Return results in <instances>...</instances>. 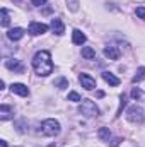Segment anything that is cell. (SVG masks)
<instances>
[{
	"instance_id": "5bb4252c",
	"label": "cell",
	"mask_w": 145,
	"mask_h": 147,
	"mask_svg": "<svg viewBox=\"0 0 145 147\" xmlns=\"http://www.w3.org/2000/svg\"><path fill=\"white\" fill-rule=\"evenodd\" d=\"M103 79L108 82L109 86H113V87H116V86L119 84V79H118L116 75H113L111 72H103Z\"/></svg>"
},
{
	"instance_id": "9c48e42d",
	"label": "cell",
	"mask_w": 145,
	"mask_h": 147,
	"mask_svg": "<svg viewBox=\"0 0 145 147\" xmlns=\"http://www.w3.org/2000/svg\"><path fill=\"white\" fill-rule=\"evenodd\" d=\"M104 55L108 57L109 60H118L119 58V50H118V46H113V45H108L106 48H104Z\"/></svg>"
},
{
	"instance_id": "4fadbf2b",
	"label": "cell",
	"mask_w": 145,
	"mask_h": 147,
	"mask_svg": "<svg viewBox=\"0 0 145 147\" xmlns=\"http://www.w3.org/2000/svg\"><path fill=\"white\" fill-rule=\"evenodd\" d=\"M12 115H14V110L10 106H7V105L0 106V120H9V118H12Z\"/></svg>"
},
{
	"instance_id": "44dd1931",
	"label": "cell",
	"mask_w": 145,
	"mask_h": 147,
	"mask_svg": "<svg viewBox=\"0 0 145 147\" xmlns=\"http://www.w3.org/2000/svg\"><path fill=\"white\" fill-rule=\"evenodd\" d=\"M68 101H75V103H79V101H82V98H80V94L79 92H70L68 94Z\"/></svg>"
},
{
	"instance_id": "ba28073f",
	"label": "cell",
	"mask_w": 145,
	"mask_h": 147,
	"mask_svg": "<svg viewBox=\"0 0 145 147\" xmlns=\"http://www.w3.org/2000/svg\"><path fill=\"white\" fill-rule=\"evenodd\" d=\"M50 28H51V31H53L55 34H58V36H62V34L65 33V26H63L62 19H58V17H53V19H51Z\"/></svg>"
},
{
	"instance_id": "277c9868",
	"label": "cell",
	"mask_w": 145,
	"mask_h": 147,
	"mask_svg": "<svg viewBox=\"0 0 145 147\" xmlns=\"http://www.w3.org/2000/svg\"><path fill=\"white\" fill-rule=\"evenodd\" d=\"M126 118H128L132 123H144V120H145V110L142 108V106L133 105V106H130V108L126 110Z\"/></svg>"
},
{
	"instance_id": "5b68a950",
	"label": "cell",
	"mask_w": 145,
	"mask_h": 147,
	"mask_svg": "<svg viewBox=\"0 0 145 147\" xmlns=\"http://www.w3.org/2000/svg\"><path fill=\"white\" fill-rule=\"evenodd\" d=\"M79 82L82 84V87H84L85 91H92V89L96 87V79L91 77L89 74H80V75H79Z\"/></svg>"
},
{
	"instance_id": "2e32d148",
	"label": "cell",
	"mask_w": 145,
	"mask_h": 147,
	"mask_svg": "<svg viewBox=\"0 0 145 147\" xmlns=\"http://www.w3.org/2000/svg\"><path fill=\"white\" fill-rule=\"evenodd\" d=\"M82 57L87 58V60H92V58H96V51L91 46H84L82 48Z\"/></svg>"
},
{
	"instance_id": "8992f818",
	"label": "cell",
	"mask_w": 145,
	"mask_h": 147,
	"mask_svg": "<svg viewBox=\"0 0 145 147\" xmlns=\"http://www.w3.org/2000/svg\"><path fill=\"white\" fill-rule=\"evenodd\" d=\"M5 67L9 70H12L14 74H24V65L21 60H15V58H7L5 60Z\"/></svg>"
},
{
	"instance_id": "7402d4cb",
	"label": "cell",
	"mask_w": 145,
	"mask_h": 147,
	"mask_svg": "<svg viewBox=\"0 0 145 147\" xmlns=\"http://www.w3.org/2000/svg\"><path fill=\"white\" fill-rule=\"evenodd\" d=\"M135 14H137L140 19H145V7H144V5L137 7V9H135Z\"/></svg>"
},
{
	"instance_id": "484cf974",
	"label": "cell",
	"mask_w": 145,
	"mask_h": 147,
	"mask_svg": "<svg viewBox=\"0 0 145 147\" xmlns=\"http://www.w3.org/2000/svg\"><path fill=\"white\" fill-rule=\"evenodd\" d=\"M119 142H121V139H114V142L111 144V147H118V144H119Z\"/></svg>"
},
{
	"instance_id": "cb8c5ba5",
	"label": "cell",
	"mask_w": 145,
	"mask_h": 147,
	"mask_svg": "<svg viewBox=\"0 0 145 147\" xmlns=\"http://www.w3.org/2000/svg\"><path fill=\"white\" fill-rule=\"evenodd\" d=\"M125 105H126V98L125 96H121V103H119V110H118V115L121 113V110L125 108Z\"/></svg>"
},
{
	"instance_id": "ac0fdd59",
	"label": "cell",
	"mask_w": 145,
	"mask_h": 147,
	"mask_svg": "<svg viewBox=\"0 0 145 147\" xmlns=\"http://www.w3.org/2000/svg\"><path fill=\"white\" fill-rule=\"evenodd\" d=\"M97 135H99V139H101V140H109V137H111V132H109V128L103 127V128H99Z\"/></svg>"
},
{
	"instance_id": "ffe728a7",
	"label": "cell",
	"mask_w": 145,
	"mask_h": 147,
	"mask_svg": "<svg viewBox=\"0 0 145 147\" xmlns=\"http://www.w3.org/2000/svg\"><path fill=\"white\" fill-rule=\"evenodd\" d=\"M67 5H68V9H70L72 12H77V10H79L80 2H79V0H67Z\"/></svg>"
},
{
	"instance_id": "d4e9b609",
	"label": "cell",
	"mask_w": 145,
	"mask_h": 147,
	"mask_svg": "<svg viewBox=\"0 0 145 147\" xmlns=\"http://www.w3.org/2000/svg\"><path fill=\"white\" fill-rule=\"evenodd\" d=\"M33 2V5H36V7H39V5H44L48 0H31Z\"/></svg>"
},
{
	"instance_id": "4316f807",
	"label": "cell",
	"mask_w": 145,
	"mask_h": 147,
	"mask_svg": "<svg viewBox=\"0 0 145 147\" xmlns=\"http://www.w3.org/2000/svg\"><path fill=\"white\" fill-rule=\"evenodd\" d=\"M0 147H7V142L5 140H0Z\"/></svg>"
},
{
	"instance_id": "52a82bcc",
	"label": "cell",
	"mask_w": 145,
	"mask_h": 147,
	"mask_svg": "<svg viewBox=\"0 0 145 147\" xmlns=\"http://www.w3.org/2000/svg\"><path fill=\"white\" fill-rule=\"evenodd\" d=\"M48 31V26L43 24V22H31L29 24V33L33 36H39V34H44Z\"/></svg>"
},
{
	"instance_id": "83f0119b",
	"label": "cell",
	"mask_w": 145,
	"mask_h": 147,
	"mask_svg": "<svg viewBox=\"0 0 145 147\" xmlns=\"http://www.w3.org/2000/svg\"><path fill=\"white\" fill-rule=\"evenodd\" d=\"M15 2H21V0H15Z\"/></svg>"
},
{
	"instance_id": "7a4b0ae2",
	"label": "cell",
	"mask_w": 145,
	"mask_h": 147,
	"mask_svg": "<svg viewBox=\"0 0 145 147\" xmlns=\"http://www.w3.org/2000/svg\"><path fill=\"white\" fill-rule=\"evenodd\" d=\"M79 113L84 115V116L94 118V116H99V108L96 106L94 101H91V99H82V103L79 105Z\"/></svg>"
},
{
	"instance_id": "30bf717a",
	"label": "cell",
	"mask_w": 145,
	"mask_h": 147,
	"mask_svg": "<svg viewBox=\"0 0 145 147\" xmlns=\"http://www.w3.org/2000/svg\"><path fill=\"white\" fill-rule=\"evenodd\" d=\"M10 91L14 92V94H19V96H29V89H28V86H24V84H12L10 86Z\"/></svg>"
},
{
	"instance_id": "7c38bea8",
	"label": "cell",
	"mask_w": 145,
	"mask_h": 147,
	"mask_svg": "<svg viewBox=\"0 0 145 147\" xmlns=\"http://www.w3.org/2000/svg\"><path fill=\"white\" fill-rule=\"evenodd\" d=\"M85 39H87V36H85L80 29H73V33H72L73 45H84V43H85Z\"/></svg>"
},
{
	"instance_id": "603a6c76",
	"label": "cell",
	"mask_w": 145,
	"mask_h": 147,
	"mask_svg": "<svg viewBox=\"0 0 145 147\" xmlns=\"http://www.w3.org/2000/svg\"><path fill=\"white\" fill-rule=\"evenodd\" d=\"M132 98H133V99H140V98H142V91H140L138 87H133V91H132Z\"/></svg>"
},
{
	"instance_id": "8fae6325",
	"label": "cell",
	"mask_w": 145,
	"mask_h": 147,
	"mask_svg": "<svg viewBox=\"0 0 145 147\" xmlns=\"http://www.w3.org/2000/svg\"><path fill=\"white\" fill-rule=\"evenodd\" d=\"M22 36H24V29L22 28H14V29H9L7 31V38L10 41H19Z\"/></svg>"
},
{
	"instance_id": "3957f363",
	"label": "cell",
	"mask_w": 145,
	"mask_h": 147,
	"mask_svg": "<svg viewBox=\"0 0 145 147\" xmlns=\"http://www.w3.org/2000/svg\"><path fill=\"white\" fill-rule=\"evenodd\" d=\"M41 134L43 135H48V137H55L60 134V123L53 118H48L41 123Z\"/></svg>"
},
{
	"instance_id": "d6986e66",
	"label": "cell",
	"mask_w": 145,
	"mask_h": 147,
	"mask_svg": "<svg viewBox=\"0 0 145 147\" xmlns=\"http://www.w3.org/2000/svg\"><path fill=\"white\" fill-rule=\"evenodd\" d=\"M0 14H2V26H3V28H7V26H9V22H10L9 10H7V9H2V10H0Z\"/></svg>"
},
{
	"instance_id": "e0dca14e",
	"label": "cell",
	"mask_w": 145,
	"mask_h": 147,
	"mask_svg": "<svg viewBox=\"0 0 145 147\" xmlns=\"http://www.w3.org/2000/svg\"><path fill=\"white\" fill-rule=\"evenodd\" d=\"M53 86L58 87V89H67V87H68V80H67L65 77H58V79H55Z\"/></svg>"
},
{
	"instance_id": "6da1fadb",
	"label": "cell",
	"mask_w": 145,
	"mask_h": 147,
	"mask_svg": "<svg viewBox=\"0 0 145 147\" xmlns=\"http://www.w3.org/2000/svg\"><path fill=\"white\" fill-rule=\"evenodd\" d=\"M33 69L41 77H46V75H50L53 72V62H51L50 51H46V50L38 51L36 55L33 57Z\"/></svg>"
},
{
	"instance_id": "9a60e30c",
	"label": "cell",
	"mask_w": 145,
	"mask_h": 147,
	"mask_svg": "<svg viewBox=\"0 0 145 147\" xmlns=\"http://www.w3.org/2000/svg\"><path fill=\"white\" fill-rule=\"evenodd\" d=\"M145 80V67H140V69H137V74L133 75V79H132V82L133 84H138V82H142Z\"/></svg>"
}]
</instances>
